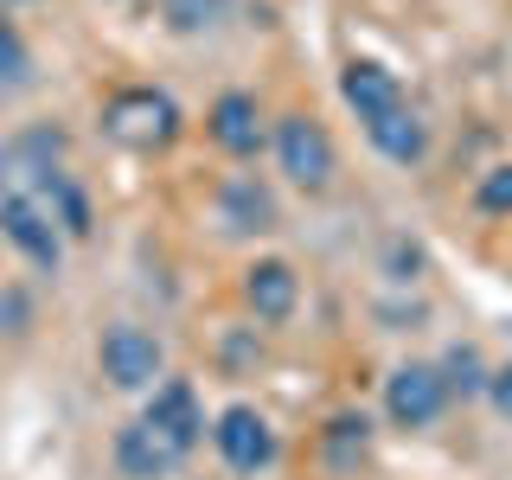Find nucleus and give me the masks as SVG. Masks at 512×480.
<instances>
[{
	"label": "nucleus",
	"mask_w": 512,
	"mask_h": 480,
	"mask_svg": "<svg viewBox=\"0 0 512 480\" xmlns=\"http://www.w3.org/2000/svg\"><path fill=\"white\" fill-rule=\"evenodd\" d=\"M199 436H205L199 391H192L186 378H167L154 391V404L116 436V468L128 480H160V474H173L192 455V442H199Z\"/></svg>",
	"instance_id": "obj_1"
},
{
	"label": "nucleus",
	"mask_w": 512,
	"mask_h": 480,
	"mask_svg": "<svg viewBox=\"0 0 512 480\" xmlns=\"http://www.w3.org/2000/svg\"><path fill=\"white\" fill-rule=\"evenodd\" d=\"M103 135L116 141V148H128V154H160V148H173V135H180V103H173L167 90H154V84L116 90L103 103Z\"/></svg>",
	"instance_id": "obj_2"
},
{
	"label": "nucleus",
	"mask_w": 512,
	"mask_h": 480,
	"mask_svg": "<svg viewBox=\"0 0 512 480\" xmlns=\"http://www.w3.org/2000/svg\"><path fill=\"white\" fill-rule=\"evenodd\" d=\"M58 205H64V186L52 180L45 192H20V199H0V237H7L20 256L52 269L58 263Z\"/></svg>",
	"instance_id": "obj_3"
},
{
	"label": "nucleus",
	"mask_w": 512,
	"mask_h": 480,
	"mask_svg": "<svg viewBox=\"0 0 512 480\" xmlns=\"http://www.w3.org/2000/svg\"><path fill=\"white\" fill-rule=\"evenodd\" d=\"M276 160H282V173L295 186H308L320 192L333 180V141H327V128H320L314 116H282L276 128Z\"/></svg>",
	"instance_id": "obj_4"
},
{
	"label": "nucleus",
	"mask_w": 512,
	"mask_h": 480,
	"mask_svg": "<svg viewBox=\"0 0 512 480\" xmlns=\"http://www.w3.org/2000/svg\"><path fill=\"white\" fill-rule=\"evenodd\" d=\"M212 442H218V455H224V468H237V474H263L269 461H276V429L263 423L250 404H231L212 423Z\"/></svg>",
	"instance_id": "obj_5"
},
{
	"label": "nucleus",
	"mask_w": 512,
	"mask_h": 480,
	"mask_svg": "<svg viewBox=\"0 0 512 480\" xmlns=\"http://www.w3.org/2000/svg\"><path fill=\"white\" fill-rule=\"evenodd\" d=\"M442 404H448V378L436 365H404V372H391V384H384V410H391V423H404V429L436 423Z\"/></svg>",
	"instance_id": "obj_6"
},
{
	"label": "nucleus",
	"mask_w": 512,
	"mask_h": 480,
	"mask_svg": "<svg viewBox=\"0 0 512 480\" xmlns=\"http://www.w3.org/2000/svg\"><path fill=\"white\" fill-rule=\"evenodd\" d=\"M160 340L141 327H109L103 333V378L122 384V391H148V384L160 378Z\"/></svg>",
	"instance_id": "obj_7"
},
{
	"label": "nucleus",
	"mask_w": 512,
	"mask_h": 480,
	"mask_svg": "<svg viewBox=\"0 0 512 480\" xmlns=\"http://www.w3.org/2000/svg\"><path fill=\"white\" fill-rule=\"evenodd\" d=\"M340 96L352 109H359V122H378V116H391L397 103H404V84H397L384 64H372V58H352L346 71H340Z\"/></svg>",
	"instance_id": "obj_8"
},
{
	"label": "nucleus",
	"mask_w": 512,
	"mask_h": 480,
	"mask_svg": "<svg viewBox=\"0 0 512 480\" xmlns=\"http://www.w3.org/2000/svg\"><path fill=\"white\" fill-rule=\"evenodd\" d=\"M212 141L224 154H256V141H263V116H256V96L244 90H224L218 103H212Z\"/></svg>",
	"instance_id": "obj_9"
},
{
	"label": "nucleus",
	"mask_w": 512,
	"mask_h": 480,
	"mask_svg": "<svg viewBox=\"0 0 512 480\" xmlns=\"http://www.w3.org/2000/svg\"><path fill=\"white\" fill-rule=\"evenodd\" d=\"M295 295H301V282H295V269L288 263H250L244 269V301L256 308V320H288L295 314Z\"/></svg>",
	"instance_id": "obj_10"
},
{
	"label": "nucleus",
	"mask_w": 512,
	"mask_h": 480,
	"mask_svg": "<svg viewBox=\"0 0 512 480\" xmlns=\"http://www.w3.org/2000/svg\"><path fill=\"white\" fill-rule=\"evenodd\" d=\"M365 135H372V148L384 154V160H423V148H429V135H423V122H416V109L410 103H397L391 116H378V122H365Z\"/></svg>",
	"instance_id": "obj_11"
},
{
	"label": "nucleus",
	"mask_w": 512,
	"mask_h": 480,
	"mask_svg": "<svg viewBox=\"0 0 512 480\" xmlns=\"http://www.w3.org/2000/svg\"><path fill=\"white\" fill-rule=\"evenodd\" d=\"M224 212H231L237 231H269V224H276V205H269V192L250 186V180H237L231 192H224Z\"/></svg>",
	"instance_id": "obj_12"
},
{
	"label": "nucleus",
	"mask_w": 512,
	"mask_h": 480,
	"mask_svg": "<svg viewBox=\"0 0 512 480\" xmlns=\"http://www.w3.org/2000/svg\"><path fill=\"white\" fill-rule=\"evenodd\" d=\"M26 77H32V52H26V39H20V32L0 20V90H20Z\"/></svg>",
	"instance_id": "obj_13"
},
{
	"label": "nucleus",
	"mask_w": 512,
	"mask_h": 480,
	"mask_svg": "<svg viewBox=\"0 0 512 480\" xmlns=\"http://www.w3.org/2000/svg\"><path fill=\"white\" fill-rule=\"evenodd\" d=\"M474 199H480V212H500V218H512V160H506V167H493L487 180H480Z\"/></svg>",
	"instance_id": "obj_14"
},
{
	"label": "nucleus",
	"mask_w": 512,
	"mask_h": 480,
	"mask_svg": "<svg viewBox=\"0 0 512 480\" xmlns=\"http://www.w3.org/2000/svg\"><path fill=\"white\" fill-rule=\"evenodd\" d=\"M448 391H480V384H487V378H480V359H474V346H455V352H448Z\"/></svg>",
	"instance_id": "obj_15"
},
{
	"label": "nucleus",
	"mask_w": 512,
	"mask_h": 480,
	"mask_svg": "<svg viewBox=\"0 0 512 480\" xmlns=\"http://www.w3.org/2000/svg\"><path fill=\"white\" fill-rule=\"evenodd\" d=\"M218 13V0H173V26H205Z\"/></svg>",
	"instance_id": "obj_16"
},
{
	"label": "nucleus",
	"mask_w": 512,
	"mask_h": 480,
	"mask_svg": "<svg viewBox=\"0 0 512 480\" xmlns=\"http://www.w3.org/2000/svg\"><path fill=\"white\" fill-rule=\"evenodd\" d=\"M487 397H493V410L512 416V365H500V372L487 378Z\"/></svg>",
	"instance_id": "obj_17"
}]
</instances>
